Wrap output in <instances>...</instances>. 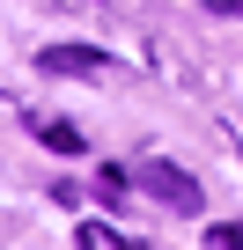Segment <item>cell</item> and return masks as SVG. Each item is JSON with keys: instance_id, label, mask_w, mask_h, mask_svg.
<instances>
[{"instance_id": "7a4b0ae2", "label": "cell", "mask_w": 243, "mask_h": 250, "mask_svg": "<svg viewBox=\"0 0 243 250\" xmlns=\"http://www.w3.org/2000/svg\"><path fill=\"white\" fill-rule=\"evenodd\" d=\"M37 74H66V81H88V74H110V59L96 44H44L37 52Z\"/></svg>"}, {"instance_id": "5b68a950", "label": "cell", "mask_w": 243, "mask_h": 250, "mask_svg": "<svg viewBox=\"0 0 243 250\" xmlns=\"http://www.w3.org/2000/svg\"><path fill=\"white\" fill-rule=\"evenodd\" d=\"M81 250H118V228L110 221H81Z\"/></svg>"}, {"instance_id": "6da1fadb", "label": "cell", "mask_w": 243, "mask_h": 250, "mask_svg": "<svg viewBox=\"0 0 243 250\" xmlns=\"http://www.w3.org/2000/svg\"><path fill=\"white\" fill-rule=\"evenodd\" d=\"M140 191H148L155 206H170V213H206V191L192 184V169H177V162H162V155L140 162Z\"/></svg>"}, {"instance_id": "277c9868", "label": "cell", "mask_w": 243, "mask_h": 250, "mask_svg": "<svg viewBox=\"0 0 243 250\" xmlns=\"http://www.w3.org/2000/svg\"><path fill=\"white\" fill-rule=\"evenodd\" d=\"M96 199L103 206H126L133 191H126V169H96Z\"/></svg>"}, {"instance_id": "52a82bcc", "label": "cell", "mask_w": 243, "mask_h": 250, "mask_svg": "<svg viewBox=\"0 0 243 250\" xmlns=\"http://www.w3.org/2000/svg\"><path fill=\"white\" fill-rule=\"evenodd\" d=\"M206 15H243V0H206Z\"/></svg>"}, {"instance_id": "8992f818", "label": "cell", "mask_w": 243, "mask_h": 250, "mask_svg": "<svg viewBox=\"0 0 243 250\" xmlns=\"http://www.w3.org/2000/svg\"><path fill=\"white\" fill-rule=\"evenodd\" d=\"M206 243H221V250H243V221H214V228H206Z\"/></svg>"}, {"instance_id": "3957f363", "label": "cell", "mask_w": 243, "mask_h": 250, "mask_svg": "<svg viewBox=\"0 0 243 250\" xmlns=\"http://www.w3.org/2000/svg\"><path fill=\"white\" fill-rule=\"evenodd\" d=\"M37 140H44L52 155H81V147H88V140L74 133V125H66V118H52V125H37Z\"/></svg>"}]
</instances>
